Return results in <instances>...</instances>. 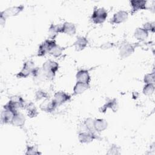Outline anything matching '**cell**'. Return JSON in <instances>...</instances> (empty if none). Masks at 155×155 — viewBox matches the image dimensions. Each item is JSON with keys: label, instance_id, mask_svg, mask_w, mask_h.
Listing matches in <instances>:
<instances>
[{"label": "cell", "instance_id": "obj_4", "mask_svg": "<svg viewBox=\"0 0 155 155\" xmlns=\"http://www.w3.org/2000/svg\"><path fill=\"white\" fill-rule=\"evenodd\" d=\"M56 44L54 39H47L43 42L39 47L38 56H43L47 53H49L50 50L53 47H54Z\"/></svg>", "mask_w": 155, "mask_h": 155}, {"label": "cell", "instance_id": "obj_6", "mask_svg": "<svg viewBox=\"0 0 155 155\" xmlns=\"http://www.w3.org/2000/svg\"><path fill=\"white\" fill-rule=\"evenodd\" d=\"M134 48L135 46L133 45L128 42H124L119 48V54L123 58H127L134 51Z\"/></svg>", "mask_w": 155, "mask_h": 155}, {"label": "cell", "instance_id": "obj_12", "mask_svg": "<svg viewBox=\"0 0 155 155\" xmlns=\"http://www.w3.org/2000/svg\"><path fill=\"white\" fill-rule=\"evenodd\" d=\"M77 82L89 84L90 81V76L88 71L86 70H81L78 71L76 75Z\"/></svg>", "mask_w": 155, "mask_h": 155}, {"label": "cell", "instance_id": "obj_23", "mask_svg": "<svg viewBox=\"0 0 155 155\" xmlns=\"http://www.w3.org/2000/svg\"><path fill=\"white\" fill-rule=\"evenodd\" d=\"M63 50H64V48L56 44L54 47L51 48V49L50 50L48 53H50V54H51L54 57H59L62 54Z\"/></svg>", "mask_w": 155, "mask_h": 155}, {"label": "cell", "instance_id": "obj_18", "mask_svg": "<svg viewBox=\"0 0 155 155\" xmlns=\"http://www.w3.org/2000/svg\"><path fill=\"white\" fill-rule=\"evenodd\" d=\"M107 122L103 119H97L94 120V127L96 132H101L107 128Z\"/></svg>", "mask_w": 155, "mask_h": 155}, {"label": "cell", "instance_id": "obj_26", "mask_svg": "<svg viewBox=\"0 0 155 155\" xmlns=\"http://www.w3.org/2000/svg\"><path fill=\"white\" fill-rule=\"evenodd\" d=\"M36 99L37 101L38 100H40L41 99H43V98H48V94L44 91L43 90H38L36 91Z\"/></svg>", "mask_w": 155, "mask_h": 155}, {"label": "cell", "instance_id": "obj_29", "mask_svg": "<svg viewBox=\"0 0 155 155\" xmlns=\"http://www.w3.org/2000/svg\"><path fill=\"white\" fill-rule=\"evenodd\" d=\"M119 147L116 145H113L109 149L107 154H119Z\"/></svg>", "mask_w": 155, "mask_h": 155}, {"label": "cell", "instance_id": "obj_21", "mask_svg": "<svg viewBox=\"0 0 155 155\" xmlns=\"http://www.w3.org/2000/svg\"><path fill=\"white\" fill-rule=\"evenodd\" d=\"M50 38L51 39H54L58 33H61V26L58 25L51 24L49 28Z\"/></svg>", "mask_w": 155, "mask_h": 155}, {"label": "cell", "instance_id": "obj_8", "mask_svg": "<svg viewBox=\"0 0 155 155\" xmlns=\"http://www.w3.org/2000/svg\"><path fill=\"white\" fill-rule=\"evenodd\" d=\"M128 12L124 10H120L114 13L113 18L110 20V22L113 24H118L126 21L128 18Z\"/></svg>", "mask_w": 155, "mask_h": 155}, {"label": "cell", "instance_id": "obj_22", "mask_svg": "<svg viewBox=\"0 0 155 155\" xmlns=\"http://www.w3.org/2000/svg\"><path fill=\"white\" fill-rule=\"evenodd\" d=\"M26 108H27V114H28V116L30 117H36L38 113L37 111V110H36V108L35 107V105L30 102V104H28L27 105H26Z\"/></svg>", "mask_w": 155, "mask_h": 155}, {"label": "cell", "instance_id": "obj_7", "mask_svg": "<svg viewBox=\"0 0 155 155\" xmlns=\"http://www.w3.org/2000/svg\"><path fill=\"white\" fill-rule=\"evenodd\" d=\"M71 96L66 93L64 91H58L54 94L53 101L57 105V106H59L66 102H68L70 100Z\"/></svg>", "mask_w": 155, "mask_h": 155}, {"label": "cell", "instance_id": "obj_5", "mask_svg": "<svg viewBox=\"0 0 155 155\" xmlns=\"http://www.w3.org/2000/svg\"><path fill=\"white\" fill-rule=\"evenodd\" d=\"M35 68L34 62L31 61H28L24 64L21 71L16 74V77L18 78H27L30 74H31V72Z\"/></svg>", "mask_w": 155, "mask_h": 155}, {"label": "cell", "instance_id": "obj_28", "mask_svg": "<svg viewBox=\"0 0 155 155\" xmlns=\"http://www.w3.org/2000/svg\"><path fill=\"white\" fill-rule=\"evenodd\" d=\"M26 154H39L41 153L38 151L36 148L32 146H28L27 148V152L25 153Z\"/></svg>", "mask_w": 155, "mask_h": 155}, {"label": "cell", "instance_id": "obj_19", "mask_svg": "<svg viewBox=\"0 0 155 155\" xmlns=\"http://www.w3.org/2000/svg\"><path fill=\"white\" fill-rule=\"evenodd\" d=\"M57 105L54 102V101L51 100V101H48L47 102H43L42 104H41L40 108L42 111H44L47 113H51L53 111L55 108L57 107Z\"/></svg>", "mask_w": 155, "mask_h": 155}, {"label": "cell", "instance_id": "obj_27", "mask_svg": "<svg viewBox=\"0 0 155 155\" xmlns=\"http://www.w3.org/2000/svg\"><path fill=\"white\" fill-rule=\"evenodd\" d=\"M145 30L151 32H154L155 31V27H154V22H147L145 24H143V28Z\"/></svg>", "mask_w": 155, "mask_h": 155}, {"label": "cell", "instance_id": "obj_13", "mask_svg": "<svg viewBox=\"0 0 155 155\" xmlns=\"http://www.w3.org/2000/svg\"><path fill=\"white\" fill-rule=\"evenodd\" d=\"M76 27L73 23L66 22L61 25V33L72 36L76 33Z\"/></svg>", "mask_w": 155, "mask_h": 155}, {"label": "cell", "instance_id": "obj_3", "mask_svg": "<svg viewBox=\"0 0 155 155\" xmlns=\"http://www.w3.org/2000/svg\"><path fill=\"white\" fill-rule=\"evenodd\" d=\"M107 12L104 8L94 7L91 15V20L96 24H102L107 19Z\"/></svg>", "mask_w": 155, "mask_h": 155}, {"label": "cell", "instance_id": "obj_30", "mask_svg": "<svg viewBox=\"0 0 155 155\" xmlns=\"http://www.w3.org/2000/svg\"><path fill=\"white\" fill-rule=\"evenodd\" d=\"M113 47V43L107 42V43H105V44H102L101 46V48H102V49H108V48H110Z\"/></svg>", "mask_w": 155, "mask_h": 155}, {"label": "cell", "instance_id": "obj_1", "mask_svg": "<svg viewBox=\"0 0 155 155\" xmlns=\"http://www.w3.org/2000/svg\"><path fill=\"white\" fill-rule=\"evenodd\" d=\"M58 68L59 65L56 62L48 60L44 63L42 67V72L44 76L48 79L53 80Z\"/></svg>", "mask_w": 155, "mask_h": 155}, {"label": "cell", "instance_id": "obj_25", "mask_svg": "<svg viewBox=\"0 0 155 155\" xmlns=\"http://www.w3.org/2000/svg\"><path fill=\"white\" fill-rule=\"evenodd\" d=\"M145 84H154V73L147 74L143 79Z\"/></svg>", "mask_w": 155, "mask_h": 155}, {"label": "cell", "instance_id": "obj_20", "mask_svg": "<svg viewBox=\"0 0 155 155\" xmlns=\"http://www.w3.org/2000/svg\"><path fill=\"white\" fill-rule=\"evenodd\" d=\"M134 36L137 39L142 41L147 38L148 36V32L143 28H137L135 30Z\"/></svg>", "mask_w": 155, "mask_h": 155}, {"label": "cell", "instance_id": "obj_16", "mask_svg": "<svg viewBox=\"0 0 155 155\" xmlns=\"http://www.w3.org/2000/svg\"><path fill=\"white\" fill-rule=\"evenodd\" d=\"M89 84L77 82L73 88V94H80L84 93L89 88Z\"/></svg>", "mask_w": 155, "mask_h": 155}, {"label": "cell", "instance_id": "obj_9", "mask_svg": "<svg viewBox=\"0 0 155 155\" xmlns=\"http://www.w3.org/2000/svg\"><path fill=\"white\" fill-rule=\"evenodd\" d=\"M130 5L131 6V14H134L140 10L147 9V1L144 0H132L130 1Z\"/></svg>", "mask_w": 155, "mask_h": 155}, {"label": "cell", "instance_id": "obj_15", "mask_svg": "<svg viewBox=\"0 0 155 155\" xmlns=\"http://www.w3.org/2000/svg\"><path fill=\"white\" fill-rule=\"evenodd\" d=\"M25 118L24 117V116L21 113H19L18 111L17 113H15L11 124H12L13 125L15 126V127H22L24 126V124H25Z\"/></svg>", "mask_w": 155, "mask_h": 155}, {"label": "cell", "instance_id": "obj_2", "mask_svg": "<svg viewBox=\"0 0 155 155\" xmlns=\"http://www.w3.org/2000/svg\"><path fill=\"white\" fill-rule=\"evenodd\" d=\"M24 6L20 5L18 6H13L9 7L5 10H3L0 13V22L1 25H4L5 22V19L9 16H14L18 15L24 10Z\"/></svg>", "mask_w": 155, "mask_h": 155}, {"label": "cell", "instance_id": "obj_17", "mask_svg": "<svg viewBox=\"0 0 155 155\" xmlns=\"http://www.w3.org/2000/svg\"><path fill=\"white\" fill-rule=\"evenodd\" d=\"M88 44V40L84 36H79L77 38L76 41L74 43V45L77 51H81L84 50Z\"/></svg>", "mask_w": 155, "mask_h": 155}, {"label": "cell", "instance_id": "obj_24", "mask_svg": "<svg viewBox=\"0 0 155 155\" xmlns=\"http://www.w3.org/2000/svg\"><path fill=\"white\" fill-rule=\"evenodd\" d=\"M154 90V84H146L143 88V93L147 96H150L153 93Z\"/></svg>", "mask_w": 155, "mask_h": 155}, {"label": "cell", "instance_id": "obj_10", "mask_svg": "<svg viewBox=\"0 0 155 155\" xmlns=\"http://www.w3.org/2000/svg\"><path fill=\"white\" fill-rule=\"evenodd\" d=\"M96 136V134L90 132H81L79 134L78 139L81 143H89L97 139V136Z\"/></svg>", "mask_w": 155, "mask_h": 155}, {"label": "cell", "instance_id": "obj_11", "mask_svg": "<svg viewBox=\"0 0 155 155\" xmlns=\"http://www.w3.org/2000/svg\"><path fill=\"white\" fill-rule=\"evenodd\" d=\"M17 112H14L10 110L4 109L2 111L1 115V122L2 124H8V123L11 124L12 120L15 113Z\"/></svg>", "mask_w": 155, "mask_h": 155}, {"label": "cell", "instance_id": "obj_14", "mask_svg": "<svg viewBox=\"0 0 155 155\" xmlns=\"http://www.w3.org/2000/svg\"><path fill=\"white\" fill-rule=\"evenodd\" d=\"M117 108H118V103L117 100L116 99H113L108 101L102 107H101L99 108V111L100 112L105 113L108 108H111L113 110V111L115 112L117 111Z\"/></svg>", "mask_w": 155, "mask_h": 155}]
</instances>
